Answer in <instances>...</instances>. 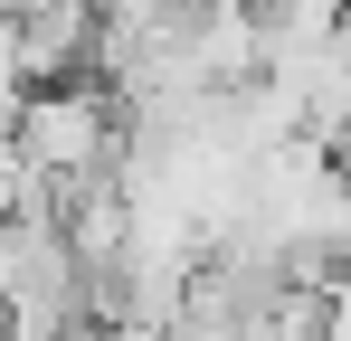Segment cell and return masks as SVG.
<instances>
[{"label": "cell", "instance_id": "1", "mask_svg": "<svg viewBox=\"0 0 351 341\" xmlns=\"http://www.w3.org/2000/svg\"><path fill=\"white\" fill-rule=\"evenodd\" d=\"M10 142H19V162L38 170L48 190H66V180L114 170V152H123V114H114V95H105V86H86V76H48V86H29V95H19Z\"/></svg>", "mask_w": 351, "mask_h": 341}, {"label": "cell", "instance_id": "2", "mask_svg": "<svg viewBox=\"0 0 351 341\" xmlns=\"http://www.w3.org/2000/svg\"><path fill=\"white\" fill-rule=\"evenodd\" d=\"M10 38H19V76H29V86H48V76H86L95 0H10Z\"/></svg>", "mask_w": 351, "mask_h": 341}, {"label": "cell", "instance_id": "3", "mask_svg": "<svg viewBox=\"0 0 351 341\" xmlns=\"http://www.w3.org/2000/svg\"><path fill=\"white\" fill-rule=\"evenodd\" d=\"M266 29H342V0H256Z\"/></svg>", "mask_w": 351, "mask_h": 341}]
</instances>
